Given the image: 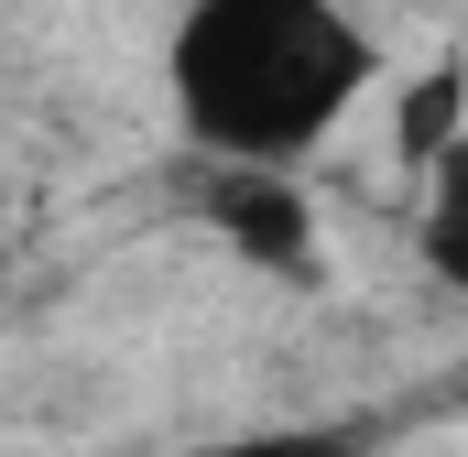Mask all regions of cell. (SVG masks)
<instances>
[{"label":"cell","instance_id":"cell-3","mask_svg":"<svg viewBox=\"0 0 468 457\" xmlns=\"http://www.w3.org/2000/svg\"><path fill=\"white\" fill-rule=\"evenodd\" d=\"M414 261L436 272V294L468 305V120L425 153V207H414Z\"/></svg>","mask_w":468,"mask_h":457},{"label":"cell","instance_id":"cell-1","mask_svg":"<svg viewBox=\"0 0 468 457\" xmlns=\"http://www.w3.org/2000/svg\"><path fill=\"white\" fill-rule=\"evenodd\" d=\"M381 88L349 0H186L164 33V99L207 175H305Z\"/></svg>","mask_w":468,"mask_h":457},{"label":"cell","instance_id":"cell-2","mask_svg":"<svg viewBox=\"0 0 468 457\" xmlns=\"http://www.w3.org/2000/svg\"><path fill=\"white\" fill-rule=\"evenodd\" d=\"M218 218H229V250L261 261V272H305L316 261L305 175H218Z\"/></svg>","mask_w":468,"mask_h":457},{"label":"cell","instance_id":"cell-4","mask_svg":"<svg viewBox=\"0 0 468 457\" xmlns=\"http://www.w3.org/2000/svg\"><path fill=\"white\" fill-rule=\"evenodd\" d=\"M164 457H370L359 447V425H316V414H294V425H239V436H186V447Z\"/></svg>","mask_w":468,"mask_h":457}]
</instances>
